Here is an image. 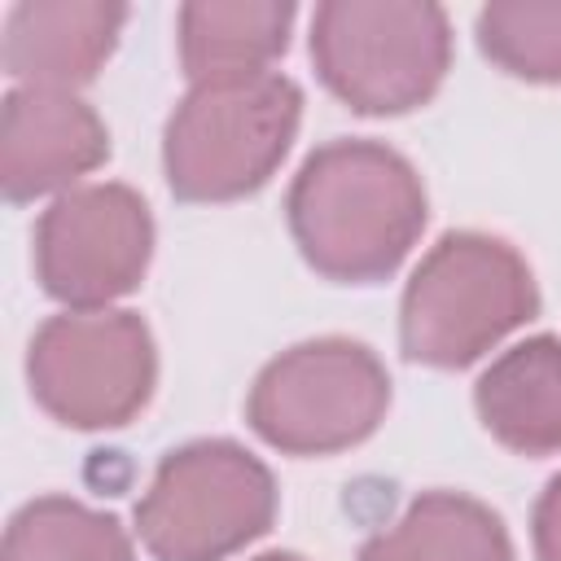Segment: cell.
I'll use <instances>...</instances> for the list:
<instances>
[{"instance_id": "cell-12", "label": "cell", "mask_w": 561, "mask_h": 561, "mask_svg": "<svg viewBox=\"0 0 561 561\" xmlns=\"http://www.w3.org/2000/svg\"><path fill=\"white\" fill-rule=\"evenodd\" d=\"M298 9L289 0H188L175 13V44L188 83L267 75L289 48Z\"/></svg>"}, {"instance_id": "cell-14", "label": "cell", "mask_w": 561, "mask_h": 561, "mask_svg": "<svg viewBox=\"0 0 561 561\" xmlns=\"http://www.w3.org/2000/svg\"><path fill=\"white\" fill-rule=\"evenodd\" d=\"M0 561H136V548L114 513L70 495H35L9 517Z\"/></svg>"}, {"instance_id": "cell-8", "label": "cell", "mask_w": 561, "mask_h": 561, "mask_svg": "<svg viewBox=\"0 0 561 561\" xmlns=\"http://www.w3.org/2000/svg\"><path fill=\"white\" fill-rule=\"evenodd\" d=\"M153 259L149 202L118 180L79 184L35 224V280L66 311L114 307L136 294Z\"/></svg>"}, {"instance_id": "cell-4", "label": "cell", "mask_w": 561, "mask_h": 561, "mask_svg": "<svg viewBox=\"0 0 561 561\" xmlns=\"http://www.w3.org/2000/svg\"><path fill=\"white\" fill-rule=\"evenodd\" d=\"M320 83L368 118L421 110L451 66V18L434 0H324L311 13Z\"/></svg>"}, {"instance_id": "cell-2", "label": "cell", "mask_w": 561, "mask_h": 561, "mask_svg": "<svg viewBox=\"0 0 561 561\" xmlns=\"http://www.w3.org/2000/svg\"><path fill=\"white\" fill-rule=\"evenodd\" d=\"M539 316L530 263L504 237L443 232L412 267L399 298V351L425 368H469Z\"/></svg>"}, {"instance_id": "cell-17", "label": "cell", "mask_w": 561, "mask_h": 561, "mask_svg": "<svg viewBox=\"0 0 561 561\" xmlns=\"http://www.w3.org/2000/svg\"><path fill=\"white\" fill-rule=\"evenodd\" d=\"M250 561H307V557H298V552H259Z\"/></svg>"}, {"instance_id": "cell-6", "label": "cell", "mask_w": 561, "mask_h": 561, "mask_svg": "<svg viewBox=\"0 0 561 561\" xmlns=\"http://www.w3.org/2000/svg\"><path fill=\"white\" fill-rule=\"evenodd\" d=\"M390 412V373L355 337H307L267 359L250 386V430L285 456H333L377 434Z\"/></svg>"}, {"instance_id": "cell-5", "label": "cell", "mask_w": 561, "mask_h": 561, "mask_svg": "<svg viewBox=\"0 0 561 561\" xmlns=\"http://www.w3.org/2000/svg\"><path fill=\"white\" fill-rule=\"evenodd\" d=\"M276 522L272 469L232 438L167 451L136 500V535L153 561H228Z\"/></svg>"}, {"instance_id": "cell-7", "label": "cell", "mask_w": 561, "mask_h": 561, "mask_svg": "<svg viewBox=\"0 0 561 561\" xmlns=\"http://www.w3.org/2000/svg\"><path fill=\"white\" fill-rule=\"evenodd\" d=\"M31 399L70 430H118L145 412L158 386V346L127 307L57 311L26 346Z\"/></svg>"}, {"instance_id": "cell-13", "label": "cell", "mask_w": 561, "mask_h": 561, "mask_svg": "<svg viewBox=\"0 0 561 561\" xmlns=\"http://www.w3.org/2000/svg\"><path fill=\"white\" fill-rule=\"evenodd\" d=\"M359 561H513L504 517L465 491H421L394 526L364 539Z\"/></svg>"}, {"instance_id": "cell-11", "label": "cell", "mask_w": 561, "mask_h": 561, "mask_svg": "<svg viewBox=\"0 0 561 561\" xmlns=\"http://www.w3.org/2000/svg\"><path fill=\"white\" fill-rule=\"evenodd\" d=\"M473 412L517 456L561 451V337L535 333L495 355L473 386Z\"/></svg>"}, {"instance_id": "cell-10", "label": "cell", "mask_w": 561, "mask_h": 561, "mask_svg": "<svg viewBox=\"0 0 561 561\" xmlns=\"http://www.w3.org/2000/svg\"><path fill=\"white\" fill-rule=\"evenodd\" d=\"M123 22L118 0H18L4 13L0 61L18 88L75 92L114 57Z\"/></svg>"}, {"instance_id": "cell-9", "label": "cell", "mask_w": 561, "mask_h": 561, "mask_svg": "<svg viewBox=\"0 0 561 561\" xmlns=\"http://www.w3.org/2000/svg\"><path fill=\"white\" fill-rule=\"evenodd\" d=\"M110 162V127L79 96L57 88H13L0 105V188L13 206L70 193Z\"/></svg>"}, {"instance_id": "cell-16", "label": "cell", "mask_w": 561, "mask_h": 561, "mask_svg": "<svg viewBox=\"0 0 561 561\" xmlns=\"http://www.w3.org/2000/svg\"><path fill=\"white\" fill-rule=\"evenodd\" d=\"M530 539H535V561H561V473H552L535 500Z\"/></svg>"}, {"instance_id": "cell-15", "label": "cell", "mask_w": 561, "mask_h": 561, "mask_svg": "<svg viewBox=\"0 0 561 561\" xmlns=\"http://www.w3.org/2000/svg\"><path fill=\"white\" fill-rule=\"evenodd\" d=\"M491 66L526 83H561V0H495L473 18Z\"/></svg>"}, {"instance_id": "cell-1", "label": "cell", "mask_w": 561, "mask_h": 561, "mask_svg": "<svg viewBox=\"0 0 561 561\" xmlns=\"http://www.w3.org/2000/svg\"><path fill=\"white\" fill-rule=\"evenodd\" d=\"M285 219L311 272L337 285H377L394 276L421 241L430 193L399 149L333 136L302 158Z\"/></svg>"}, {"instance_id": "cell-3", "label": "cell", "mask_w": 561, "mask_h": 561, "mask_svg": "<svg viewBox=\"0 0 561 561\" xmlns=\"http://www.w3.org/2000/svg\"><path fill=\"white\" fill-rule=\"evenodd\" d=\"M302 123V88L280 75L188 83L162 127V175L180 202H237L285 162Z\"/></svg>"}]
</instances>
